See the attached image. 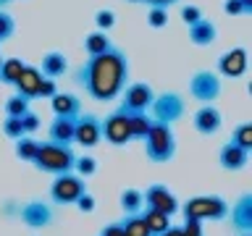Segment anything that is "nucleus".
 <instances>
[{"mask_svg":"<svg viewBox=\"0 0 252 236\" xmlns=\"http://www.w3.org/2000/svg\"><path fill=\"white\" fill-rule=\"evenodd\" d=\"M74 82L94 102H113L129 84V55L116 45L102 55H90L74 71Z\"/></svg>","mask_w":252,"mask_h":236,"instance_id":"nucleus-1","label":"nucleus"},{"mask_svg":"<svg viewBox=\"0 0 252 236\" xmlns=\"http://www.w3.org/2000/svg\"><path fill=\"white\" fill-rule=\"evenodd\" d=\"M74 160H76V152L68 145H55V142L47 139V142H39L32 165H34L37 171H42V173L61 176V173L74 171Z\"/></svg>","mask_w":252,"mask_h":236,"instance_id":"nucleus-2","label":"nucleus"},{"mask_svg":"<svg viewBox=\"0 0 252 236\" xmlns=\"http://www.w3.org/2000/svg\"><path fill=\"white\" fill-rule=\"evenodd\" d=\"M142 142H145V155L150 163L163 165V163H171L176 157V134H173V129L168 123L155 121Z\"/></svg>","mask_w":252,"mask_h":236,"instance_id":"nucleus-3","label":"nucleus"},{"mask_svg":"<svg viewBox=\"0 0 252 236\" xmlns=\"http://www.w3.org/2000/svg\"><path fill=\"white\" fill-rule=\"evenodd\" d=\"M181 215L194 220H226L228 218V202L220 194H197L179 205Z\"/></svg>","mask_w":252,"mask_h":236,"instance_id":"nucleus-4","label":"nucleus"},{"mask_svg":"<svg viewBox=\"0 0 252 236\" xmlns=\"http://www.w3.org/2000/svg\"><path fill=\"white\" fill-rule=\"evenodd\" d=\"M187 113V102L181 97L179 92H160L155 94L153 105H150V116H153V121L158 123H168L173 126L176 121H181Z\"/></svg>","mask_w":252,"mask_h":236,"instance_id":"nucleus-5","label":"nucleus"},{"mask_svg":"<svg viewBox=\"0 0 252 236\" xmlns=\"http://www.w3.org/2000/svg\"><path fill=\"white\" fill-rule=\"evenodd\" d=\"M84 192H87V181L82 176H76L74 171L55 176V181L50 184V200H53V205H58V207L74 205Z\"/></svg>","mask_w":252,"mask_h":236,"instance_id":"nucleus-6","label":"nucleus"},{"mask_svg":"<svg viewBox=\"0 0 252 236\" xmlns=\"http://www.w3.org/2000/svg\"><path fill=\"white\" fill-rule=\"evenodd\" d=\"M118 97H121V105H118L121 113H150V105L155 100V89L147 82H131L124 87V92Z\"/></svg>","mask_w":252,"mask_h":236,"instance_id":"nucleus-7","label":"nucleus"},{"mask_svg":"<svg viewBox=\"0 0 252 236\" xmlns=\"http://www.w3.org/2000/svg\"><path fill=\"white\" fill-rule=\"evenodd\" d=\"M100 121H102V139H105L108 145L126 147L134 139L131 137V126H129V116L121 113L118 108L113 110V113H108L105 118H100Z\"/></svg>","mask_w":252,"mask_h":236,"instance_id":"nucleus-8","label":"nucleus"},{"mask_svg":"<svg viewBox=\"0 0 252 236\" xmlns=\"http://www.w3.org/2000/svg\"><path fill=\"white\" fill-rule=\"evenodd\" d=\"M220 89H223L220 76L213 74V71H197V74L189 79V94H192L197 102H202V105L216 102L220 97Z\"/></svg>","mask_w":252,"mask_h":236,"instance_id":"nucleus-9","label":"nucleus"},{"mask_svg":"<svg viewBox=\"0 0 252 236\" xmlns=\"http://www.w3.org/2000/svg\"><path fill=\"white\" fill-rule=\"evenodd\" d=\"M102 142V121L94 113H79L74 123V145L92 149Z\"/></svg>","mask_w":252,"mask_h":236,"instance_id":"nucleus-10","label":"nucleus"},{"mask_svg":"<svg viewBox=\"0 0 252 236\" xmlns=\"http://www.w3.org/2000/svg\"><path fill=\"white\" fill-rule=\"evenodd\" d=\"M19 220L24 226H29V228H47V226H53V220H55V210H53V205H47L42 200H29V202H24L21 207H19Z\"/></svg>","mask_w":252,"mask_h":236,"instance_id":"nucleus-11","label":"nucleus"},{"mask_svg":"<svg viewBox=\"0 0 252 236\" xmlns=\"http://www.w3.org/2000/svg\"><path fill=\"white\" fill-rule=\"evenodd\" d=\"M142 200H145V207L150 210H158V212H165V215H173L179 212V197L171 192L165 184H150L147 192H142Z\"/></svg>","mask_w":252,"mask_h":236,"instance_id":"nucleus-12","label":"nucleus"},{"mask_svg":"<svg viewBox=\"0 0 252 236\" xmlns=\"http://www.w3.org/2000/svg\"><path fill=\"white\" fill-rule=\"evenodd\" d=\"M244 71H247V50L244 47H234V50H226L218 58V74L226 79H242Z\"/></svg>","mask_w":252,"mask_h":236,"instance_id":"nucleus-13","label":"nucleus"},{"mask_svg":"<svg viewBox=\"0 0 252 236\" xmlns=\"http://www.w3.org/2000/svg\"><path fill=\"white\" fill-rule=\"evenodd\" d=\"M192 123H194V129L200 131L202 137H213V134H218V131H220L223 116H220V110L213 105V102H208V105H202V108L194 113Z\"/></svg>","mask_w":252,"mask_h":236,"instance_id":"nucleus-14","label":"nucleus"},{"mask_svg":"<svg viewBox=\"0 0 252 236\" xmlns=\"http://www.w3.org/2000/svg\"><path fill=\"white\" fill-rule=\"evenodd\" d=\"M228 215H231V226L239 234H252V194H242L234 202V207H228Z\"/></svg>","mask_w":252,"mask_h":236,"instance_id":"nucleus-15","label":"nucleus"},{"mask_svg":"<svg viewBox=\"0 0 252 236\" xmlns=\"http://www.w3.org/2000/svg\"><path fill=\"white\" fill-rule=\"evenodd\" d=\"M218 163H220L223 171H231V173L244 171L247 163H250V152L242 149V147H236L234 142H226V145L220 147V152H218Z\"/></svg>","mask_w":252,"mask_h":236,"instance_id":"nucleus-16","label":"nucleus"},{"mask_svg":"<svg viewBox=\"0 0 252 236\" xmlns=\"http://www.w3.org/2000/svg\"><path fill=\"white\" fill-rule=\"evenodd\" d=\"M42 71H39L37 66H24L21 71V76H19V82H16V94H21V97H27L29 102L32 100H37V89H39V84H42Z\"/></svg>","mask_w":252,"mask_h":236,"instance_id":"nucleus-17","label":"nucleus"},{"mask_svg":"<svg viewBox=\"0 0 252 236\" xmlns=\"http://www.w3.org/2000/svg\"><path fill=\"white\" fill-rule=\"evenodd\" d=\"M50 108L55 118H79L82 113V100L71 92H58L55 97H50Z\"/></svg>","mask_w":252,"mask_h":236,"instance_id":"nucleus-18","label":"nucleus"},{"mask_svg":"<svg viewBox=\"0 0 252 236\" xmlns=\"http://www.w3.org/2000/svg\"><path fill=\"white\" fill-rule=\"evenodd\" d=\"M216 37H218V27H216V21H210V19H200L197 24L189 27V42L197 45V47L213 45Z\"/></svg>","mask_w":252,"mask_h":236,"instance_id":"nucleus-19","label":"nucleus"},{"mask_svg":"<svg viewBox=\"0 0 252 236\" xmlns=\"http://www.w3.org/2000/svg\"><path fill=\"white\" fill-rule=\"evenodd\" d=\"M74 123L76 118H53L50 129H47V139L55 145H74Z\"/></svg>","mask_w":252,"mask_h":236,"instance_id":"nucleus-20","label":"nucleus"},{"mask_svg":"<svg viewBox=\"0 0 252 236\" xmlns=\"http://www.w3.org/2000/svg\"><path fill=\"white\" fill-rule=\"evenodd\" d=\"M37 68L42 71L45 79H58V76H63L68 71V60H66V55H63V53L53 50V53L42 55V66H37Z\"/></svg>","mask_w":252,"mask_h":236,"instance_id":"nucleus-21","label":"nucleus"},{"mask_svg":"<svg viewBox=\"0 0 252 236\" xmlns=\"http://www.w3.org/2000/svg\"><path fill=\"white\" fill-rule=\"evenodd\" d=\"M139 215H142V220H145V226H147L150 234H163V231H168V228H171V215H165V212L142 207Z\"/></svg>","mask_w":252,"mask_h":236,"instance_id":"nucleus-22","label":"nucleus"},{"mask_svg":"<svg viewBox=\"0 0 252 236\" xmlns=\"http://www.w3.org/2000/svg\"><path fill=\"white\" fill-rule=\"evenodd\" d=\"M24 66H27V63H24L21 58H3V63H0V84L13 87L16 82H19Z\"/></svg>","mask_w":252,"mask_h":236,"instance_id":"nucleus-23","label":"nucleus"},{"mask_svg":"<svg viewBox=\"0 0 252 236\" xmlns=\"http://www.w3.org/2000/svg\"><path fill=\"white\" fill-rule=\"evenodd\" d=\"M110 47H113V42H110L108 31H92V34L84 37V50H87V55H102V53H108Z\"/></svg>","mask_w":252,"mask_h":236,"instance_id":"nucleus-24","label":"nucleus"},{"mask_svg":"<svg viewBox=\"0 0 252 236\" xmlns=\"http://www.w3.org/2000/svg\"><path fill=\"white\" fill-rule=\"evenodd\" d=\"M118 205H121V210L126 215H134V212H139L145 207V200H142L139 189H124L121 197H118Z\"/></svg>","mask_w":252,"mask_h":236,"instance_id":"nucleus-25","label":"nucleus"},{"mask_svg":"<svg viewBox=\"0 0 252 236\" xmlns=\"http://www.w3.org/2000/svg\"><path fill=\"white\" fill-rule=\"evenodd\" d=\"M129 116V126H131V137L134 139H145V134L150 131V126H153V116L150 113H126Z\"/></svg>","mask_w":252,"mask_h":236,"instance_id":"nucleus-26","label":"nucleus"},{"mask_svg":"<svg viewBox=\"0 0 252 236\" xmlns=\"http://www.w3.org/2000/svg\"><path fill=\"white\" fill-rule=\"evenodd\" d=\"M118 223H121L126 236H153L147 231V226H145V220H142L139 212H134V215H124V220H118Z\"/></svg>","mask_w":252,"mask_h":236,"instance_id":"nucleus-27","label":"nucleus"},{"mask_svg":"<svg viewBox=\"0 0 252 236\" xmlns=\"http://www.w3.org/2000/svg\"><path fill=\"white\" fill-rule=\"evenodd\" d=\"M37 147H39V142H37V139L21 137V139H16L13 152H16V157H19V160H24V163H32V160H34V155H37Z\"/></svg>","mask_w":252,"mask_h":236,"instance_id":"nucleus-28","label":"nucleus"},{"mask_svg":"<svg viewBox=\"0 0 252 236\" xmlns=\"http://www.w3.org/2000/svg\"><path fill=\"white\" fill-rule=\"evenodd\" d=\"M228 142H234L236 147H242V149H247V152H252V123H250V121L239 123V126L231 131V139H228Z\"/></svg>","mask_w":252,"mask_h":236,"instance_id":"nucleus-29","label":"nucleus"},{"mask_svg":"<svg viewBox=\"0 0 252 236\" xmlns=\"http://www.w3.org/2000/svg\"><path fill=\"white\" fill-rule=\"evenodd\" d=\"M74 171H76V176L90 178V176H94V173H97V160H94L92 155H76Z\"/></svg>","mask_w":252,"mask_h":236,"instance_id":"nucleus-30","label":"nucleus"},{"mask_svg":"<svg viewBox=\"0 0 252 236\" xmlns=\"http://www.w3.org/2000/svg\"><path fill=\"white\" fill-rule=\"evenodd\" d=\"M29 108V100L27 97H21V94H13V97H8L5 100V116L8 118H21Z\"/></svg>","mask_w":252,"mask_h":236,"instance_id":"nucleus-31","label":"nucleus"},{"mask_svg":"<svg viewBox=\"0 0 252 236\" xmlns=\"http://www.w3.org/2000/svg\"><path fill=\"white\" fill-rule=\"evenodd\" d=\"M13 34H16V19L5 11V8H0V45L8 42Z\"/></svg>","mask_w":252,"mask_h":236,"instance_id":"nucleus-32","label":"nucleus"},{"mask_svg":"<svg viewBox=\"0 0 252 236\" xmlns=\"http://www.w3.org/2000/svg\"><path fill=\"white\" fill-rule=\"evenodd\" d=\"M147 24L153 29H163L168 24V8H160V5H150L147 8Z\"/></svg>","mask_w":252,"mask_h":236,"instance_id":"nucleus-33","label":"nucleus"},{"mask_svg":"<svg viewBox=\"0 0 252 236\" xmlns=\"http://www.w3.org/2000/svg\"><path fill=\"white\" fill-rule=\"evenodd\" d=\"M3 134H5L8 139H21V137H27V134H24V126H21V118H8V116H5Z\"/></svg>","mask_w":252,"mask_h":236,"instance_id":"nucleus-34","label":"nucleus"},{"mask_svg":"<svg viewBox=\"0 0 252 236\" xmlns=\"http://www.w3.org/2000/svg\"><path fill=\"white\" fill-rule=\"evenodd\" d=\"M94 24H97V31H110L116 27V13L108 11V8H102V11L94 13Z\"/></svg>","mask_w":252,"mask_h":236,"instance_id":"nucleus-35","label":"nucleus"},{"mask_svg":"<svg viewBox=\"0 0 252 236\" xmlns=\"http://www.w3.org/2000/svg\"><path fill=\"white\" fill-rule=\"evenodd\" d=\"M39 116L34 113V110H27V113L21 116V126H24V134H27V137H32V134H34L37 129H39Z\"/></svg>","mask_w":252,"mask_h":236,"instance_id":"nucleus-36","label":"nucleus"},{"mask_svg":"<svg viewBox=\"0 0 252 236\" xmlns=\"http://www.w3.org/2000/svg\"><path fill=\"white\" fill-rule=\"evenodd\" d=\"M181 236H205L202 234V220H194V218H184V226H179Z\"/></svg>","mask_w":252,"mask_h":236,"instance_id":"nucleus-37","label":"nucleus"},{"mask_svg":"<svg viewBox=\"0 0 252 236\" xmlns=\"http://www.w3.org/2000/svg\"><path fill=\"white\" fill-rule=\"evenodd\" d=\"M58 94V84H55V79H42V84H39V89H37V100H50Z\"/></svg>","mask_w":252,"mask_h":236,"instance_id":"nucleus-38","label":"nucleus"},{"mask_svg":"<svg viewBox=\"0 0 252 236\" xmlns=\"http://www.w3.org/2000/svg\"><path fill=\"white\" fill-rule=\"evenodd\" d=\"M200 19H205V16H202V11L197 5H184L181 8V21H184L187 27H192V24H197Z\"/></svg>","mask_w":252,"mask_h":236,"instance_id":"nucleus-39","label":"nucleus"},{"mask_svg":"<svg viewBox=\"0 0 252 236\" xmlns=\"http://www.w3.org/2000/svg\"><path fill=\"white\" fill-rule=\"evenodd\" d=\"M74 205H76V207L82 210V212H92V210H94V197H92L90 192H84V194L74 202Z\"/></svg>","mask_w":252,"mask_h":236,"instance_id":"nucleus-40","label":"nucleus"},{"mask_svg":"<svg viewBox=\"0 0 252 236\" xmlns=\"http://www.w3.org/2000/svg\"><path fill=\"white\" fill-rule=\"evenodd\" d=\"M223 13H228V16H244V8L239 5V0H223Z\"/></svg>","mask_w":252,"mask_h":236,"instance_id":"nucleus-41","label":"nucleus"},{"mask_svg":"<svg viewBox=\"0 0 252 236\" xmlns=\"http://www.w3.org/2000/svg\"><path fill=\"white\" fill-rule=\"evenodd\" d=\"M100 236H126V234H124L121 223H110V226H105V228L100 231Z\"/></svg>","mask_w":252,"mask_h":236,"instance_id":"nucleus-42","label":"nucleus"},{"mask_svg":"<svg viewBox=\"0 0 252 236\" xmlns=\"http://www.w3.org/2000/svg\"><path fill=\"white\" fill-rule=\"evenodd\" d=\"M129 3H147V5H160V8H168V5H176L179 0H129Z\"/></svg>","mask_w":252,"mask_h":236,"instance_id":"nucleus-43","label":"nucleus"},{"mask_svg":"<svg viewBox=\"0 0 252 236\" xmlns=\"http://www.w3.org/2000/svg\"><path fill=\"white\" fill-rule=\"evenodd\" d=\"M19 207H21V202H5L3 205V215H8V218H11V215H16V218H19Z\"/></svg>","mask_w":252,"mask_h":236,"instance_id":"nucleus-44","label":"nucleus"},{"mask_svg":"<svg viewBox=\"0 0 252 236\" xmlns=\"http://www.w3.org/2000/svg\"><path fill=\"white\" fill-rule=\"evenodd\" d=\"M153 236H181V231H179V226H171L168 231H163V234H153Z\"/></svg>","mask_w":252,"mask_h":236,"instance_id":"nucleus-45","label":"nucleus"},{"mask_svg":"<svg viewBox=\"0 0 252 236\" xmlns=\"http://www.w3.org/2000/svg\"><path fill=\"white\" fill-rule=\"evenodd\" d=\"M239 5L244 8V16H252V0H239Z\"/></svg>","mask_w":252,"mask_h":236,"instance_id":"nucleus-46","label":"nucleus"},{"mask_svg":"<svg viewBox=\"0 0 252 236\" xmlns=\"http://www.w3.org/2000/svg\"><path fill=\"white\" fill-rule=\"evenodd\" d=\"M8 3H13V0H0V8H5Z\"/></svg>","mask_w":252,"mask_h":236,"instance_id":"nucleus-47","label":"nucleus"},{"mask_svg":"<svg viewBox=\"0 0 252 236\" xmlns=\"http://www.w3.org/2000/svg\"><path fill=\"white\" fill-rule=\"evenodd\" d=\"M239 236H252V234H239Z\"/></svg>","mask_w":252,"mask_h":236,"instance_id":"nucleus-48","label":"nucleus"},{"mask_svg":"<svg viewBox=\"0 0 252 236\" xmlns=\"http://www.w3.org/2000/svg\"><path fill=\"white\" fill-rule=\"evenodd\" d=\"M0 63H3V55H0Z\"/></svg>","mask_w":252,"mask_h":236,"instance_id":"nucleus-49","label":"nucleus"}]
</instances>
